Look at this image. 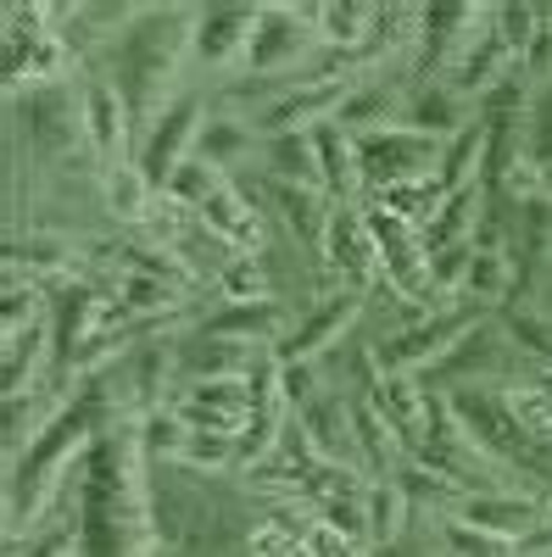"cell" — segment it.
<instances>
[{
    "label": "cell",
    "mask_w": 552,
    "mask_h": 557,
    "mask_svg": "<svg viewBox=\"0 0 552 557\" xmlns=\"http://www.w3.org/2000/svg\"><path fill=\"white\" fill-rule=\"evenodd\" d=\"M196 34V12H162V7H146V12H134L128 34H123V96H128V112H134V128H146L168 101V73L179 62V51L191 45Z\"/></svg>",
    "instance_id": "obj_1"
},
{
    "label": "cell",
    "mask_w": 552,
    "mask_h": 557,
    "mask_svg": "<svg viewBox=\"0 0 552 557\" xmlns=\"http://www.w3.org/2000/svg\"><path fill=\"white\" fill-rule=\"evenodd\" d=\"M452 418L464 424V435L496 462V469H525L536 480H552V451H541L530 441V430L519 424V412L508 407V391L496 385H457L446 391Z\"/></svg>",
    "instance_id": "obj_2"
},
{
    "label": "cell",
    "mask_w": 552,
    "mask_h": 557,
    "mask_svg": "<svg viewBox=\"0 0 552 557\" xmlns=\"http://www.w3.org/2000/svg\"><path fill=\"white\" fill-rule=\"evenodd\" d=\"M357 139V173L368 190H396V184H419V178H436L441 168V146L446 139H430L407 123H391V128H368V134H352Z\"/></svg>",
    "instance_id": "obj_3"
},
{
    "label": "cell",
    "mask_w": 552,
    "mask_h": 557,
    "mask_svg": "<svg viewBox=\"0 0 552 557\" xmlns=\"http://www.w3.org/2000/svg\"><path fill=\"white\" fill-rule=\"evenodd\" d=\"M368 235H375V251H380V278L402 296V301H430L436 296V278H430V246H425V228L407 223L385 207L368 201Z\"/></svg>",
    "instance_id": "obj_4"
},
{
    "label": "cell",
    "mask_w": 552,
    "mask_h": 557,
    "mask_svg": "<svg viewBox=\"0 0 552 557\" xmlns=\"http://www.w3.org/2000/svg\"><path fill=\"white\" fill-rule=\"evenodd\" d=\"M480 323V307H457V312H430L413 330H396L391 341L375 346V368L380 374H419V368H436L457 341Z\"/></svg>",
    "instance_id": "obj_5"
},
{
    "label": "cell",
    "mask_w": 552,
    "mask_h": 557,
    "mask_svg": "<svg viewBox=\"0 0 552 557\" xmlns=\"http://www.w3.org/2000/svg\"><path fill=\"white\" fill-rule=\"evenodd\" d=\"M196 139H201V101L196 96H173L140 134V151H134V168H140L157 196L168 190V178L196 157Z\"/></svg>",
    "instance_id": "obj_6"
},
{
    "label": "cell",
    "mask_w": 552,
    "mask_h": 557,
    "mask_svg": "<svg viewBox=\"0 0 552 557\" xmlns=\"http://www.w3.org/2000/svg\"><path fill=\"white\" fill-rule=\"evenodd\" d=\"M312 45H318L312 7L307 12H296V7H257V28H252V45H246V67H252V78L296 73Z\"/></svg>",
    "instance_id": "obj_7"
},
{
    "label": "cell",
    "mask_w": 552,
    "mask_h": 557,
    "mask_svg": "<svg viewBox=\"0 0 552 557\" xmlns=\"http://www.w3.org/2000/svg\"><path fill=\"white\" fill-rule=\"evenodd\" d=\"M78 134L89 139V151H96L107 168H118L128 134H134V112H128V96L107 78H89L84 96H78Z\"/></svg>",
    "instance_id": "obj_8"
},
{
    "label": "cell",
    "mask_w": 552,
    "mask_h": 557,
    "mask_svg": "<svg viewBox=\"0 0 552 557\" xmlns=\"http://www.w3.org/2000/svg\"><path fill=\"white\" fill-rule=\"evenodd\" d=\"M452 519H464L475 530H491L502 541H541L547 530V507L530 502V496H508V491H469V496H457V513Z\"/></svg>",
    "instance_id": "obj_9"
},
{
    "label": "cell",
    "mask_w": 552,
    "mask_h": 557,
    "mask_svg": "<svg viewBox=\"0 0 552 557\" xmlns=\"http://www.w3.org/2000/svg\"><path fill=\"white\" fill-rule=\"evenodd\" d=\"M324 262L346 278V290H363L368 278H380V251L375 235H368V218L352 207L330 212V235H324Z\"/></svg>",
    "instance_id": "obj_10"
},
{
    "label": "cell",
    "mask_w": 552,
    "mask_h": 557,
    "mask_svg": "<svg viewBox=\"0 0 552 557\" xmlns=\"http://www.w3.org/2000/svg\"><path fill=\"white\" fill-rule=\"evenodd\" d=\"M252 28H257V7H201L196 12V34H191V51L207 67L246 62Z\"/></svg>",
    "instance_id": "obj_11"
},
{
    "label": "cell",
    "mask_w": 552,
    "mask_h": 557,
    "mask_svg": "<svg viewBox=\"0 0 552 557\" xmlns=\"http://www.w3.org/2000/svg\"><path fill=\"white\" fill-rule=\"evenodd\" d=\"M357 307H363L357 290H335L312 318H302L296 330L280 341V351H273V357H280V362H318V357H324V351L346 335V323L357 318Z\"/></svg>",
    "instance_id": "obj_12"
},
{
    "label": "cell",
    "mask_w": 552,
    "mask_h": 557,
    "mask_svg": "<svg viewBox=\"0 0 552 557\" xmlns=\"http://www.w3.org/2000/svg\"><path fill=\"white\" fill-rule=\"evenodd\" d=\"M368 401L380 407V418L402 435V446H407V451L425 441L436 396H430V391H419V380H413V374H375V385H368Z\"/></svg>",
    "instance_id": "obj_13"
},
{
    "label": "cell",
    "mask_w": 552,
    "mask_h": 557,
    "mask_svg": "<svg viewBox=\"0 0 552 557\" xmlns=\"http://www.w3.org/2000/svg\"><path fill=\"white\" fill-rule=\"evenodd\" d=\"M302 435L318 451V462H341V469H357V430H352V401L346 396H318L302 407Z\"/></svg>",
    "instance_id": "obj_14"
},
{
    "label": "cell",
    "mask_w": 552,
    "mask_h": 557,
    "mask_svg": "<svg viewBox=\"0 0 552 557\" xmlns=\"http://www.w3.org/2000/svg\"><path fill=\"white\" fill-rule=\"evenodd\" d=\"M312 151H318V178H324V196L335 207H346L363 190V173H357V139L330 117L312 128Z\"/></svg>",
    "instance_id": "obj_15"
},
{
    "label": "cell",
    "mask_w": 552,
    "mask_h": 557,
    "mask_svg": "<svg viewBox=\"0 0 552 557\" xmlns=\"http://www.w3.org/2000/svg\"><path fill=\"white\" fill-rule=\"evenodd\" d=\"M480 17L486 12H475V7H425L419 12V51H425V67L436 62V67H452L457 62V51L475 39V28H480Z\"/></svg>",
    "instance_id": "obj_16"
},
{
    "label": "cell",
    "mask_w": 552,
    "mask_h": 557,
    "mask_svg": "<svg viewBox=\"0 0 552 557\" xmlns=\"http://www.w3.org/2000/svg\"><path fill=\"white\" fill-rule=\"evenodd\" d=\"M257 346L246 341H223V335H207V341H191L179 351V368L191 374V385H207V380H252L257 368Z\"/></svg>",
    "instance_id": "obj_17"
},
{
    "label": "cell",
    "mask_w": 552,
    "mask_h": 557,
    "mask_svg": "<svg viewBox=\"0 0 552 557\" xmlns=\"http://www.w3.org/2000/svg\"><path fill=\"white\" fill-rule=\"evenodd\" d=\"M201 223L212 228V235L223 240V246H235V251H257V240H262V223H257V212H252V196L246 190H235V184H218V190L207 196V207H201Z\"/></svg>",
    "instance_id": "obj_18"
},
{
    "label": "cell",
    "mask_w": 552,
    "mask_h": 557,
    "mask_svg": "<svg viewBox=\"0 0 552 557\" xmlns=\"http://www.w3.org/2000/svg\"><path fill=\"white\" fill-rule=\"evenodd\" d=\"M262 162L273 184H296V190H324L318 178V151H312V128L291 134H262Z\"/></svg>",
    "instance_id": "obj_19"
},
{
    "label": "cell",
    "mask_w": 552,
    "mask_h": 557,
    "mask_svg": "<svg viewBox=\"0 0 552 557\" xmlns=\"http://www.w3.org/2000/svg\"><path fill=\"white\" fill-rule=\"evenodd\" d=\"M407 128H419L430 139H452V134H464L475 117H469V101L464 96H452L446 84H419L407 96V112H402Z\"/></svg>",
    "instance_id": "obj_20"
},
{
    "label": "cell",
    "mask_w": 552,
    "mask_h": 557,
    "mask_svg": "<svg viewBox=\"0 0 552 557\" xmlns=\"http://www.w3.org/2000/svg\"><path fill=\"white\" fill-rule=\"evenodd\" d=\"M480 212H486V184H469V190H452L436 218L425 223V246L430 251H446V246H464L480 235Z\"/></svg>",
    "instance_id": "obj_21"
},
{
    "label": "cell",
    "mask_w": 552,
    "mask_h": 557,
    "mask_svg": "<svg viewBox=\"0 0 552 557\" xmlns=\"http://www.w3.org/2000/svg\"><path fill=\"white\" fill-rule=\"evenodd\" d=\"M285 307L280 301H235L223 318L207 323V335H223V341H246V346H268V341H280L285 335Z\"/></svg>",
    "instance_id": "obj_22"
},
{
    "label": "cell",
    "mask_w": 552,
    "mask_h": 557,
    "mask_svg": "<svg viewBox=\"0 0 552 557\" xmlns=\"http://www.w3.org/2000/svg\"><path fill=\"white\" fill-rule=\"evenodd\" d=\"M486 173V123L475 117L464 134H452L441 146V168H436V190L452 196V190H469V184H480Z\"/></svg>",
    "instance_id": "obj_23"
},
{
    "label": "cell",
    "mask_w": 552,
    "mask_h": 557,
    "mask_svg": "<svg viewBox=\"0 0 552 557\" xmlns=\"http://www.w3.org/2000/svg\"><path fill=\"white\" fill-rule=\"evenodd\" d=\"M352 430H357V462L368 474H391L396 469V457H402V435L380 418V407L368 401V396H357L352 401Z\"/></svg>",
    "instance_id": "obj_24"
},
{
    "label": "cell",
    "mask_w": 552,
    "mask_h": 557,
    "mask_svg": "<svg viewBox=\"0 0 552 557\" xmlns=\"http://www.w3.org/2000/svg\"><path fill=\"white\" fill-rule=\"evenodd\" d=\"M62 412H68V401H57V396H34V391L7 396V457L17 462L45 430L57 424Z\"/></svg>",
    "instance_id": "obj_25"
},
{
    "label": "cell",
    "mask_w": 552,
    "mask_h": 557,
    "mask_svg": "<svg viewBox=\"0 0 552 557\" xmlns=\"http://www.w3.org/2000/svg\"><path fill=\"white\" fill-rule=\"evenodd\" d=\"M57 346V335H51V323H28V330H12L7 335V396H23V391H34V374H39V362H45V351Z\"/></svg>",
    "instance_id": "obj_26"
},
{
    "label": "cell",
    "mask_w": 552,
    "mask_h": 557,
    "mask_svg": "<svg viewBox=\"0 0 552 557\" xmlns=\"http://www.w3.org/2000/svg\"><path fill=\"white\" fill-rule=\"evenodd\" d=\"M107 212L123 218V223H151V212H157V184L134 168V162L107 168Z\"/></svg>",
    "instance_id": "obj_27"
},
{
    "label": "cell",
    "mask_w": 552,
    "mask_h": 557,
    "mask_svg": "<svg viewBox=\"0 0 552 557\" xmlns=\"http://www.w3.org/2000/svg\"><path fill=\"white\" fill-rule=\"evenodd\" d=\"M312 23H318V39L335 45V51H357V45L375 39V7H341V0H330V7H312Z\"/></svg>",
    "instance_id": "obj_28"
},
{
    "label": "cell",
    "mask_w": 552,
    "mask_h": 557,
    "mask_svg": "<svg viewBox=\"0 0 552 557\" xmlns=\"http://www.w3.org/2000/svg\"><path fill=\"white\" fill-rule=\"evenodd\" d=\"M252 146H257V134L246 128V117H207V123H201V139H196V157L223 173L229 162L246 157Z\"/></svg>",
    "instance_id": "obj_29"
},
{
    "label": "cell",
    "mask_w": 552,
    "mask_h": 557,
    "mask_svg": "<svg viewBox=\"0 0 552 557\" xmlns=\"http://www.w3.org/2000/svg\"><path fill=\"white\" fill-rule=\"evenodd\" d=\"M514 278H519V268L508 262V251H475V268H469V285H464V296L475 301V307H496L502 296L514 290Z\"/></svg>",
    "instance_id": "obj_30"
},
{
    "label": "cell",
    "mask_w": 552,
    "mask_h": 557,
    "mask_svg": "<svg viewBox=\"0 0 552 557\" xmlns=\"http://www.w3.org/2000/svg\"><path fill=\"white\" fill-rule=\"evenodd\" d=\"M402 519H407L402 485L396 480H375V485H368V541H375V552H385L402 535Z\"/></svg>",
    "instance_id": "obj_31"
},
{
    "label": "cell",
    "mask_w": 552,
    "mask_h": 557,
    "mask_svg": "<svg viewBox=\"0 0 552 557\" xmlns=\"http://www.w3.org/2000/svg\"><path fill=\"white\" fill-rule=\"evenodd\" d=\"M441 541H446L452 557H525L519 541H502V535L475 530V524H464V519H446V524H441Z\"/></svg>",
    "instance_id": "obj_32"
},
{
    "label": "cell",
    "mask_w": 552,
    "mask_h": 557,
    "mask_svg": "<svg viewBox=\"0 0 552 557\" xmlns=\"http://www.w3.org/2000/svg\"><path fill=\"white\" fill-rule=\"evenodd\" d=\"M218 184H223V173H218V168H207L201 157H191V162H184V168L168 178V190H162V196H168V201H179V207H191V212H201V207H207V196L218 190Z\"/></svg>",
    "instance_id": "obj_33"
},
{
    "label": "cell",
    "mask_w": 552,
    "mask_h": 557,
    "mask_svg": "<svg viewBox=\"0 0 552 557\" xmlns=\"http://www.w3.org/2000/svg\"><path fill=\"white\" fill-rule=\"evenodd\" d=\"M508 407L519 412V424L530 430V441H536L541 451H552V401H547L530 380H519V385H508Z\"/></svg>",
    "instance_id": "obj_34"
},
{
    "label": "cell",
    "mask_w": 552,
    "mask_h": 557,
    "mask_svg": "<svg viewBox=\"0 0 552 557\" xmlns=\"http://www.w3.org/2000/svg\"><path fill=\"white\" fill-rule=\"evenodd\" d=\"M475 240L464 246H446V251H430V278H436V296H457L469 285V268H475Z\"/></svg>",
    "instance_id": "obj_35"
},
{
    "label": "cell",
    "mask_w": 552,
    "mask_h": 557,
    "mask_svg": "<svg viewBox=\"0 0 552 557\" xmlns=\"http://www.w3.org/2000/svg\"><path fill=\"white\" fill-rule=\"evenodd\" d=\"M218 296L235 307V301H262V268H257V257H235L223 273H218Z\"/></svg>",
    "instance_id": "obj_36"
},
{
    "label": "cell",
    "mask_w": 552,
    "mask_h": 557,
    "mask_svg": "<svg viewBox=\"0 0 552 557\" xmlns=\"http://www.w3.org/2000/svg\"><path fill=\"white\" fill-rule=\"evenodd\" d=\"M525 84L530 89H547L552 84V7H541V17H536V39H530V51H525Z\"/></svg>",
    "instance_id": "obj_37"
},
{
    "label": "cell",
    "mask_w": 552,
    "mask_h": 557,
    "mask_svg": "<svg viewBox=\"0 0 552 557\" xmlns=\"http://www.w3.org/2000/svg\"><path fill=\"white\" fill-rule=\"evenodd\" d=\"M118 296H123V307H128V312H157V307H168V301H173L168 278H151V273H123Z\"/></svg>",
    "instance_id": "obj_38"
},
{
    "label": "cell",
    "mask_w": 552,
    "mask_h": 557,
    "mask_svg": "<svg viewBox=\"0 0 552 557\" xmlns=\"http://www.w3.org/2000/svg\"><path fill=\"white\" fill-rule=\"evenodd\" d=\"M508 335L519 341V351L525 357H536V362H552V318H541V312H514L508 318Z\"/></svg>",
    "instance_id": "obj_39"
},
{
    "label": "cell",
    "mask_w": 552,
    "mask_h": 557,
    "mask_svg": "<svg viewBox=\"0 0 552 557\" xmlns=\"http://www.w3.org/2000/svg\"><path fill=\"white\" fill-rule=\"evenodd\" d=\"M78 552V530L57 524L51 535H34V541H7V557H73Z\"/></svg>",
    "instance_id": "obj_40"
},
{
    "label": "cell",
    "mask_w": 552,
    "mask_h": 557,
    "mask_svg": "<svg viewBox=\"0 0 552 557\" xmlns=\"http://www.w3.org/2000/svg\"><path fill=\"white\" fill-rule=\"evenodd\" d=\"M302 546H307V557H363V552H368L363 541H352V535H341V530H330V524H307Z\"/></svg>",
    "instance_id": "obj_41"
},
{
    "label": "cell",
    "mask_w": 552,
    "mask_h": 557,
    "mask_svg": "<svg viewBox=\"0 0 552 557\" xmlns=\"http://www.w3.org/2000/svg\"><path fill=\"white\" fill-rule=\"evenodd\" d=\"M541 296H547V307H552V257H547V273H541Z\"/></svg>",
    "instance_id": "obj_42"
},
{
    "label": "cell",
    "mask_w": 552,
    "mask_h": 557,
    "mask_svg": "<svg viewBox=\"0 0 552 557\" xmlns=\"http://www.w3.org/2000/svg\"><path fill=\"white\" fill-rule=\"evenodd\" d=\"M541 546H552V507H547V530H541V541H536V552Z\"/></svg>",
    "instance_id": "obj_43"
},
{
    "label": "cell",
    "mask_w": 552,
    "mask_h": 557,
    "mask_svg": "<svg viewBox=\"0 0 552 557\" xmlns=\"http://www.w3.org/2000/svg\"><path fill=\"white\" fill-rule=\"evenodd\" d=\"M525 557H552V546H541V552H525Z\"/></svg>",
    "instance_id": "obj_44"
},
{
    "label": "cell",
    "mask_w": 552,
    "mask_h": 557,
    "mask_svg": "<svg viewBox=\"0 0 552 557\" xmlns=\"http://www.w3.org/2000/svg\"><path fill=\"white\" fill-rule=\"evenodd\" d=\"M375 557H396V552H391V546H385V552H375Z\"/></svg>",
    "instance_id": "obj_45"
}]
</instances>
